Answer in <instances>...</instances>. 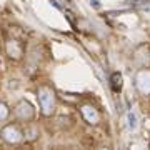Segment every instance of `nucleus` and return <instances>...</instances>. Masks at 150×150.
I'll return each instance as SVG.
<instances>
[{"label": "nucleus", "mask_w": 150, "mask_h": 150, "mask_svg": "<svg viewBox=\"0 0 150 150\" xmlns=\"http://www.w3.org/2000/svg\"><path fill=\"white\" fill-rule=\"evenodd\" d=\"M38 102H40L42 112L45 115H50L54 112V93L48 88H40L38 90Z\"/></svg>", "instance_id": "f257e3e1"}, {"label": "nucleus", "mask_w": 150, "mask_h": 150, "mask_svg": "<svg viewBox=\"0 0 150 150\" xmlns=\"http://www.w3.org/2000/svg\"><path fill=\"white\" fill-rule=\"evenodd\" d=\"M2 137H4L7 142H10V144H15V142H18V140L22 139L20 132H18L15 127H5V129L2 130Z\"/></svg>", "instance_id": "f03ea898"}, {"label": "nucleus", "mask_w": 150, "mask_h": 150, "mask_svg": "<svg viewBox=\"0 0 150 150\" xmlns=\"http://www.w3.org/2000/svg\"><path fill=\"white\" fill-rule=\"evenodd\" d=\"M17 115L20 118H30L33 115V110L30 107V103L27 102H20L18 103V107H17Z\"/></svg>", "instance_id": "7ed1b4c3"}, {"label": "nucleus", "mask_w": 150, "mask_h": 150, "mask_svg": "<svg viewBox=\"0 0 150 150\" xmlns=\"http://www.w3.org/2000/svg\"><path fill=\"white\" fill-rule=\"evenodd\" d=\"M112 88H113V92H118L122 88V75L120 74L112 75Z\"/></svg>", "instance_id": "20e7f679"}, {"label": "nucleus", "mask_w": 150, "mask_h": 150, "mask_svg": "<svg viewBox=\"0 0 150 150\" xmlns=\"http://www.w3.org/2000/svg\"><path fill=\"white\" fill-rule=\"evenodd\" d=\"M129 127H130L132 130L137 129V117H135L134 112H129Z\"/></svg>", "instance_id": "39448f33"}, {"label": "nucleus", "mask_w": 150, "mask_h": 150, "mask_svg": "<svg viewBox=\"0 0 150 150\" xmlns=\"http://www.w3.org/2000/svg\"><path fill=\"white\" fill-rule=\"evenodd\" d=\"M7 115H8V110H7V107L4 105V103H0V120L7 118Z\"/></svg>", "instance_id": "423d86ee"}]
</instances>
